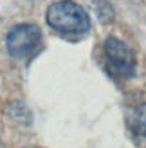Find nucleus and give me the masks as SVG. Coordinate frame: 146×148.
<instances>
[{
    "label": "nucleus",
    "instance_id": "1",
    "mask_svg": "<svg viewBox=\"0 0 146 148\" xmlns=\"http://www.w3.org/2000/svg\"><path fill=\"white\" fill-rule=\"evenodd\" d=\"M47 24L65 34H79L90 29V18L79 4L72 0H60L47 9Z\"/></svg>",
    "mask_w": 146,
    "mask_h": 148
},
{
    "label": "nucleus",
    "instance_id": "2",
    "mask_svg": "<svg viewBox=\"0 0 146 148\" xmlns=\"http://www.w3.org/2000/svg\"><path fill=\"white\" fill-rule=\"evenodd\" d=\"M5 47L14 60H27L42 47V31L34 24H16L5 36Z\"/></svg>",
    "mask_w": 146,
    "mask_h": 148
},
{
    "label": "nucleus",
    "instance_id": "3",
    "mask_svg": "<svg viewBox=\"0 0 146 148\" xmlns=\"http://www.w3.org/2000/svg\"><path fill=\"white\" fill-rule=\"evenodd\" d=\"M105 58H106V63H108V69H110L114 74H117L121 78H130L134 76L135 72V56L132 53L125 42H121L119 38H106L105 45Z\"/></svg>",
    "mask_w": 146,
    "mask_h": 148
},
{
    "label": "nucleus",
    "instance_id": "4",
    "mask_svg": "<svg viewBox=\"0 0 146 148\" xmlns=\"http://www.w3.org/2000/svg\"><path fill=\"white\" fill-rule=\"evenodd\" d=\"M128 127L132 128L134 134L146 137V103L135 107L132 110V114L128 117Z\"/></svg>",
    "mask_w": 146,
    "mask_h": 148
}]
</instances>
